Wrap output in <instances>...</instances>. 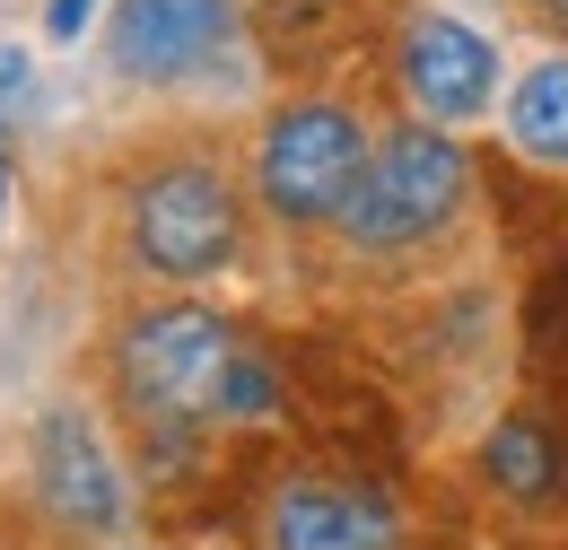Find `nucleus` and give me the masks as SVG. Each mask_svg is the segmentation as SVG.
Masks as SVG:
<instances>
[{"label": "nucleus", "mask_w": 568, "mask_h": 550, "mask_svg": "<svg viewBox=\"0 0 568 550\" xmlns=\"http://www.w3.org/2000/svg\"><path fill=\"white\" fill-rule=\"evenodd\" d=\"M464 184H473V166H464V149L446 132H394L376 157H367V175H358L351 210H342V227H351V245L367 254H394V245H420L437 236L455 202H464Z\"/></svg>", "instance_id": "nucleus-1"}, {"label": "nucleus", "mask_w": 568, "mask_h": 550, "mask_svg": "<svg viewBox=\"0 0 568 550\" xmlns=\"http://www.w3.org/2000/svg\"><path fill=\"white\" fill-rule=\"evenodd\" d=\"M358 175H367V132H358L351 105H333V96L288 105L281 123L263 132V157H254V184H263V202L281 210L288 227L342 218Z\"/></svg>", "instance_id": "nucleus-2"}, {"label": "nucleus", "mask_w": 568, "mask_h": 550, "mask_svg": "<svg viewBox=\"0 0 568 550\" xmlns=\"http://www.w3.org/2000/svg\"><path fill=\"white\" fill-rule=\"evenodd\" d=\"M236 358V333L219 324L211 306H158L141 315L123 349H114V376L132 394V411L149 419H202L219 411V376Z\"/></svg>", "instance_id": "nucleus-3"}, {"label": "nucleus", "mask_w": 568, "mask_h": 550, "mask_svg": "<svg viewBox=\"0 0 568 550\" xmlns=\"http://www.w3.org/2000/svg\"><path fill=\"white\" fill-rule=\"evenodd\" d=\"M236 193L219 166H158L141 193H132V245L158 279H211L236 263Z\"/></svg>", "instance_id": "nucleus-4"}, {"label": "nucleus", "mask_w": 568, "mask_h": 550, "mask_svg": "<svg viewBox=\"0 0 568 550\" xmlns=\"http://www.w3.org/2000/svg\"><path fill=\"white\" fill-rule=\"evenodd\" d=\"M36 489H44V507L71 533H114L123 524V472H114L97 419L79 411V403H53V411L36 419Z\"/></svg>", "instance_id": "nucleus-5"}, {"label": "nucleus", "mask_w": 568, "mask_h": 550, "mask_svg": "<svg viewBox=\"0 0 568 550\" xmlns=\"http://www.w3.org/2000/svg\"><path fill=\"white\" fill-rule=\"evenodd\" d=\"M272 550H403V516L358 481L333 472H297L272 498Z\"/></svg>", "instance_id": "nucleus-6"}, {"label": "nucleus", "mask_w": 568, "mask_h": 550, "mask_svg": "<svg viewBox=\"0 0 568 550\" xmlns=\"http://www.w3.org/2000/svg\"><path fill=\"white\" fill-rule=\"evenodd\" d=\"M227 18H236L227 0H123L105 53L123 79H184L227 44Z\"/></svg>", "instance_id": "nucleus-7"}, {"label": "nucleus", "mask_w": 568, "mask_h": 550, "mask_svg": "<svg viewBox=\"0 0 568 550\" xmlns=\"http://www.w3.org/2000/svg\"><path fill=\"white\" fill-rule=\"evenodd\" d=\"M403 79H412L420 114L473 123V114L490 105V88H498V53H490V35L464 27V18H412V27H403Z\"/></svg>", "instance_id": "nucleus-8"}, {"label": "nucleus", "mask_w": 568, "mask_h": 550, "mask_svg": "<svg viewBox=\"0 0 568 550\" xmlns=\"http://www.w3.org/2000/svg\"><path fill=\"white\" fill-rule=\"evenodd\" d=\"M481 472H490L498 498H525V507H542V498H560V437L542 428V419H498L490 437H481Z\"/></svg>", "instance_id": "nucleus-9"}, {"label": "nucleus", "mask_w": 568, "mask_h": 550, "mask_svg": "<svg viewBox=\"0 0 568 550\" xmlns=\"http://www.w3.org/2000/svg\"><path fill=\"white\" fill-rule=\"evenodd\" d=\"M507 140H516L525 157H542V166H568V53H551V62H534L516 79Z\"/></svg>", "instance_id": "nucleus-10"}, {"label": "nucleus", "mask_w": 568, "mask_h": 550, "mask_svg": "<svg viewBox=\"0 0 568 550\" xmlns=\"http://www.w3.org/2000/svg\"><path fill=\"white\" fill-rule=\"evenodd\" d=\"M272 411H281V367L236 342L227 376H219V419H272Z\"/></svg>", "instance_id": "nucleus-11"}, {"label": "nucleus", "mask_w": 568, "mask_h": 550, "mask_svg": "<svg viewBox=\"0 0 568 550\" xmlns=\"http://www.w3.org/2000/svg\"><path fill=\"white\" fill-rule=\"evenodd\" d=\"M534 349H542V358H568V263L542 279V297H534Z\"/></svg>", "instance_id": "nucleus-12"}, {"label": "nucleus", "mask_w": 568, "mask_h": 550, "mask_svg": "<svg viewBox=\"0 0 568 550\" xmlns=\"http://www.w3.org/2000/svg\"><path fill=\"white\" fill-rule=\"evenodd\" d=\"M27 105H36V70L18 44H0V132H18L27 123Z\"/></svg>", "instance_id": "nucleus-13"}, {"label": "nucleus", "mask_w": 568, "mask_h": 550, "mask_svg": "<svg viewBox=\"0 0 568 550\" xmlns=\"http://www.w3.org/2000/svg\"><path fill=\"white\" fill-rule=\"evenodd\" d=\"M88 9H97V0H53V18H44V27H53V35H62V44H71L79 27H88Z\"/></svg>", "instance_id": "nucleus-14"}, {"label": "nucleus", "mask_w": 568, "mask_h": 550, "mask_svg": "<svg viewBox=\"0 0 568 550\" xmlns=\"http://www.w3.org/2000/svg\"><path fill=\"white\" fill-rule=\"evenodd\" d=\"M534 18H542L551 35H568V0H534Z\"/></svg>", "instance_id": "nucleus-15"}, {"label": "nucleus", "mask_w": 568, "mask_h": 550, "mask_svg": "<svg viewBox=\"0 0 568 550\" xmlns=\"http://www.w3.org/2000/svg\"><path fill=\"white\" fill-rule=\"evenodd\" d=\"M0 193H9V166H0Z\"/></svg>", "instance_id": "nucleus-16"}]
</instances>
